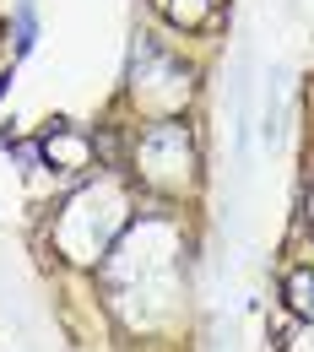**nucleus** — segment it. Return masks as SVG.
Returning a JSON list of instances; mask_svg holds the SVG:
<instances>
[{"label":"nucleus","instance_id":"f257e3e1","mask_svg":"<svg viewBox=\"0 0 314 352\" xmlns=\"http://www.w3.org/2000/svg\"><path fill=\"white\" fill-rule=\"evenodd\" d=\"M287 304L298 309V314H314V276L309 271H298V276L287 282Z\"/></svg>","mask_w":314,"mask_h":352},{"label":"nucleus","instance_id":"f03ea898","mask_svg":"<svg viewBox=\"0 0 314 352\" xmlns=\"http://www.w3.org/2000/svg\"><path fill=\"white\" fill-rule=\"evenodd\" d=\"M16 33H22V38H16V49L27 54V49H33V33H38V28H33V11H27V6H22V28H16Z\"/></svg>","mask_w":314,"mask_h":352}]
</instances>
